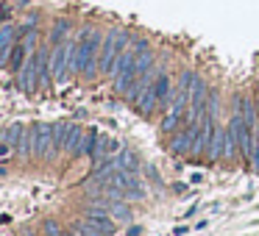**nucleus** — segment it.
<instances>
[{
  "label": "nucleus",
  "instance_id": "obj_1",
  "mask_svg": "<svg viewBox=\"0 0 259 236\" xmlns=\"http://www.w3.org/2000/svg\"><path fill=\"white\" fill-rule=\"evenodd\" d=\"M98 47H101V36L87 31V34L81 36V42L75 45L73 62H70V73H81L84 78H92L95 70H101L98 67V56H101Z\"/></svg>",
  "mask_w": 259,
  "mask_h": 236
},
{
  "label": "nucleus",
  "instance_id": "obj_2",
  "mask_svg": "<svg viewBox=\"0 0 259 236\" xmlns=\"http://www.w3.org/2000/svg\"><path fill=\"white\" fill-rule=\"evenodd\" d=\"M125 45H128V36H125L123 31H112V34L103 39L101 56H98V67H101V73H112L114 64H117V56L123 53Z\"/></svg>",
  "mask_w": 259,
  "mask_h": 236
},
{
  "label": "nucleus",
  "instance_id": "obj_3",
  "mask_svg": "<svg viewBox=\"0 0 259 236\" xmlns=\"http://www.w3.org/2000/svg\"><path fill=\"white\" fill-rule=\"evenodd\" d=\"M73 53H75V45L73 42H62V45L53 47L51 53V73H53V81H64L70 73V62H73Z\"/></svg>",
  "mask_w": 259,
  "mask_h": 236
},
{
  "label": "nucleus",
  "instance_id": "obj_4",
  "mask_svg": "<svg viewBox=\"0 0 259 236\" xmlns=\"http://www.w3.org/2000/svg\"><path fill=\"white\" fill-rule=\"evenodd\" d=\"M34 156L53 158L56 142H53V125H34Z\"/></svg>",
  "mask_w": 259,
  "mask_h": 236
},
{
  "label": "nucleus",
  "instance_id": "obj_5",
  "mask_svg": "<svg viewBox=\"0 0 259 236\" xmlns=\"http://www.w3.org/2000/svg\"><path fill=\"white\" fill-rule=\"evenodd\" d=\"M84 219H87L90 225H95L98 230L109 233V236L114 233V222H117V219H114L112 214H109V211H103V208H98V206L87 208V211H84Z\"/></svg>",
  "mask_w": 259,
  "mask_h": 236
},
{
  "label": "nucleus",
  "instance_id": "obj_6",
  "mask_svg": "<svg viewBox=\"0 0 259 236\" xmlns=\"http://www.w3.org/2000/svg\"><path fill=\"white\" fill-rule=\"evenodd\" d=\"M206 156L212 158V161H218V158H226V128H220V125H212Z\"/></svg>",
  "mask_w": 259,
  "mask_h": 236
},
{
  "label": "nucleus",
  "instance_id": "obj_7",
  "mask_svg": "<svg viewBox=\"0 0 259 236\" xmlns=\"http://www.w3.org/2000/svg\"><path fill=\"white\" fill-rule=\"evenodd\" d=\"M195 128L198 125H187L184 131H179V134L173 136V142H170V147H173V153H179V156H187V153L192 150V136H195Z\"/></svg>",
  "mask_w": 259,
  "mask_h": 236
},
{
  "label": "nucleus",
  "instance_id": "obj_8",
  "mask_svg": "<svg viewBox=\"0 0 259 236\" xmlns=\"http://www.w3.org/2000/svg\"><path fill=\"white\" fill-rule=\"evenodd\" d=\"M17 81H20V89H23V92H31V89H34V84L39 81V75H36V56H31L28 62L23 64Z\"/></svg>",
  "mask_w": 259,
  "mask_h": 236
},
{
  "label": "nucleus",
  "instance_id": "obj_9",
  "mask_svg": "<svg viewBox=\"0 0 259 236\" xmlns=\"http://www.w3.org/2000/svg\"><path fill=\"white\" fill-rule=\"evenodd\" d=\"M181 120H184V106H181V103H170V111L164 114V120H162V131L164 134L176 131V125H181Z\"/></svg>",
  "mask_w": 259,
  "mask_h": 236
},
{
  "label": "nucleus",
  "instance_id": "obj_10",
  "mask_svg": "<svg viewBox=\"0 0 259 236\" xmlns=\"http://www.w3.org/2000/svg\"><path fill=\"white\" fill-rule=\"evenodd\" d=\"M34 56H36V75H39V84H48V81L53 78V73H51V53L39 47Z\"/></svg>",
  "mask_w": 259,
  "mask_h": 236
},
{
  "label": "nucleus",
  "instance_id": "obj_11",
  "mask_svg": "<svg viewBox=\"0 0 259 236\" xmlns=\"http://www.w3.org/2000/svg\"><path fill=\"white\" fill-rule=\"evenodd\" d=\"M106 211L112 214L117 222H128L131 219V208H128L125 200H106Z\"/></svg>",
  "mask_w": 259,
  "mask_h": 236
},
{
  "label": "nucleus",
  "instance_id": "obj_12",
  "mask_svg": "<svg viewBox=\"0 0 259 236\" xmlns=\"http://www.w3.org/2000/svg\"><path fill=\"white\" fill-rule=\"evenodd\" d=\"M156 103H159V100H156V92H153V81H151V84H148L145 89H142V95H140V111L148 117V114H151L153 108H156Z\"/></svg>",
  "mask_w": 259,
  "mask_h": 236
},
{
  "label": "nucleus",
  "instance_id": "obj_13",
  "mask_svg": "<svg viewBox=\"0 0 259 236\" xmlns=\"http://www.w3.org/2000/svg\"><path fill=\"white\" fill-rule=\"evenodd\" d=\"M117 167L125 169V172H137V169H140V156H137L134 150H123L117 156Z\"/></svg>",
  "mask_w": 259,
  "mask_h": 236
},
{
  "label": "nucleus",
  "instance_id": "obj_14",
  "mask_svg": "<svg viewBox=\"0 0 259 236\" xmlns=\"http://www.w3.org/2000/svg\"><path fill=\"white\" fill-rule=\"evenodd\" d=\"M23 125H9L6 131H0V145H9V147H17L20 145V136H23Z\"/></svg>",
  "mask_w": 259,
  "mask_h": 236
},
{
  "label": "nucleus",
  "instance_id": "obj_15",
  "mask_svg": "<svg viewBox=\"0 0 259 236\" xmlns=\"http://www.w3.org/2000/svg\"><path fill=\"white\" fill-rule=\"evenodd\" d=\"M153 92H156V100L159 103H167L170 100V78L167 75H156V81H153Z\"/></svg>",
  "mask_w": 259,
  "mask_h": 236
},
{
  "label": "nucleus",
  "instance_id": "obj_16",
  "mask_svg": "<svg viewBox=\"0 0 259 236\" xmlns=\"http://www.w3.org/2000/svg\"><path fill=\"white\" fill-rule=\"evenodd\" d=\"M95 147H98V134L95 131H90V134L81 139V145H78V150H75V156H95Z\"/></svg>",
  "mask_w": 259,
  "mask_h": 236
},
{
  "label": "nucleus",
  "instance_id": "obj_17",
  "mask_svg": "<svg viewBox=\"0 0 259 236\" xmlns=\"http://www.w3.org/2000/svg\"><path fill=\"white\" fill-rule=\"evenodd\" d=\"M81 139H84V134H81V125H70V134H67V142H64V150H70V153L75 156Z\"/></svg>",
  "mask_w": 259,
  "mask_h": 236
},
{
  "label": "nucleus",
  "instance_id": "obj_18",
  "mask_svg": "<svg viewBox=\"0 0 259 236\" xmlns=\"http://www.w3.org/2000/svg\"><path fill=\"white\" fill-rule=\"evenodd\" d=\"M73 233L75 236H109V233H103V230H98L95 225H90L87 219H78V222L73 225Z\"/></svg>",
  "mask_w": 259,
  "mask_h": 236
},
{
  "label": "nucleus",
  "instance_id": "obj_19",
  "mask_svg": "<svg viewBox=\"0 0 259 236\" xmlns=\"http://www.w3.org/2000/svg\"><path fill=\"white\" fill-rule=\"evenodd\" d=\"M240 153V142H237V131H234V125L229 123V128H226V156H237Z\"/></svg>",
  "mask_w": 259,
  "mask_h": 236
},
{
  "label": "nucleus",
  "instance_id": "obj_20",
  "mask_svg": "<svg viewBox=\"0 0 259 236\" xmlns=\"http://www.w3.org/2000/svg\"><path fill=\"white\" fill-rule=\"evenodd\" d=\"M67 31H70L67 20H56V23H53V31H51V42L53 45H62L64 36H67Z\"/></svg>",
  "mask_w": 259,
  "mask_h": 236
},
{
  "label": "nucleus",
  "instance_id": "obj_21",
  "mask_svg": "<svg viewBox=\"0 0 259 236\" xmlns=\"http://www.w3.org/2000/svg\"><path fill=\"white\" fill-rule=\"evenodd\" d=\"M17 153H20V156H31V153H34V128H31V131H23V136H20V145H17Z\"/></svg>",
  "mask_w": 259,
  "mask_h": 236
},
{
  "label": "nucleus",
  "instance_id": "obj_22",
  "mask_svg": "<svg viewBox=\"0 0 259 236\" xmlns=\"http://www.w3.org/2000/svg\"><path fill=\"white\" fill-rule=\"evenodd\" d=\"M14 39H17V31H14L12 25H3V28H0V50L6 53L9 47L14 45Z\"/></svg>",
  "mask_w": 259,
  "mask_h": 236
},
{
  "label": "nucleus",
  "instance_id": "obj_23",
  "mask_svg": "<svg viewBox=\"0 0 259 236\" xmlns=\"http://www.w3.org/2000/svg\"><path fill=\"white\" fill-rule=\"evenodd\" d=\"M117 142L112 136H98V147H95V156H106V153H114L117 150Z\"/></svg>",
  "mask_w": 259,
  "mask_h": 236
},
{
  "label": "nucleus",
  "instance_id": "obj_24",
  "mask_svg": "<svg viewBox=\"0 0 259 236\" xmlns=\"http://www.w3.org/2000/svg\"><path fill=\"white\" fill-rule=\"evenodd\" d=\"M67 134H70V125H67V123L53 125V142H56V150H62V147H64V142H67Z\"/></svg>",
  "mask_w": 259,
  "mask_h": 236
},
{
  "label": "nucleus",
  "instance_id": "obj_25",
  "mask_svg": "<svg viewBox=\"0 0 259 236\" xmlns=\"http://www.w3.org/2000/svg\"><path fill=\"white\" fill-rule=\"evenodd\" d=\"M25 50H28L25 45H14V47H12V67H14V70H23V64H25Z\"/></svg>",
  "mask_w": 259,
  "mask_h": 236
},
{
  "label": "nucleus",
  "instance_id": "obj_26",
  "mask_svg": "<svg viewBox=\"0 0 259 236\" xmlns=\"http://www.w3.org/2000/svg\"><path fill=\"white\" fill-rule=\"evenodd\" d=\"M251 164H253V169L259 172V123H256V142H253V156H251Z\"/></svg>",
  "mask_w": 259,
  "mask_h": 236
},
{
  "label": "nucleus",
  "instance_id": "obj_27",
  "mask_svg": "<svg viewBox=\"0 0 259 236\" xmlns=\"http://www.w3.org/2000/svg\"><path fill=\"white\" fill-rule=\"evenodd\" d=\"M45 233L48 236H56V233H62V230H59V225L53 222V219H48V222H45Z\"/></svg>",
  "mask_w": 259,
  "mask_h": 236
},
{
  "label": "nucleus",
  "instance_id": "obj_28",
  "mask_svg": "<svg viewBox=\"0 0 259 236\" xmlns=\"http://www.w3.org/2000/svg\"><path fill=\"white\" fill-rule=\"evenodd\" d=\"M62 236H75V233H73V230H70V233H62Z\"/></svg>",
  "mask_w": 259,
  "mask_h": 236
},
{
  "label": "nucleus",
  "instance_id": "obj_29",
  "mask_svg": "<svg viewBox=\"0 0 259 236\" xmlns=\"http://www.w3.org/2000/svg\"><path fill=\"white\" fill-rule=\"evenodd\" d=\"M0 56H3V50H0Z\"/></svg>",
  "mask_w": 259,
  "mask_h": 236
},
{
  "label": "nucleus",
  "instance_id": "obj_30",
  "mask_svg": "<svg viewBox=\"0 0 259 236\" xmlns=\"http://www.w3.org/2000/svg\"><path fill=\"white\" fill-rule=\"evenodd\" d=\"M0 17H3V14H0Z\"/></svg>",
  "mask_w": 259,
  "mask_h": 236
}]
</instances>
